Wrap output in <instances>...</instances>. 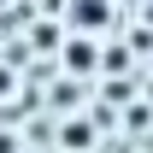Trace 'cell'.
Returning <instances> with one entry per match:
<instances>
[{
	"mask_svg": "<svg viewBox=\"0 0 153 153\" xmlns=\"http://www.w3.org/2000/svg\"><path fill=\"white\" fill-rule=\"evenodd\" d=\"M106 24H112L106 0H71V30H106Z\"/></svg>",
	"mask_w": 153,
	"mask_h": 153,
	"instance_id": "cell-1",
	"label": "cell"
},
{
	"mask_svg": "<svg viewBox=\"0 0 153 153\" xmlns=\"http://www.w3.org/2000/svg\"><path fill=\"white\" fill-rule=\"evenodd\" d=\"M94 65H100V53H94V41H88V30L65 41V71H82V76H88Z\"/></svg>",
	"mask_w": 153,
	"mask_h": 153,
	"instance_id": "cell-2",
	"label": "cell"
},
{
	"mask_svg": "<svg viewBox=\"0 0 153 153\" xmlns=\"http://www.w3.org/2000/svg\"><path fill=\"white\" fill-rule=\"evenodd\" d=\"M65 147H88V124H65Z\"/></svg>",
	"mask_w": 153,
	"mask_h": 153,
	"instance_id": "cell-3",
	"label": "cell"
},
{
	"mask_svg": "<svg viewBox=\"0 0 153 153\" xmlns=\"http://www.w3.org/2000/svg\"><path fill=\"white\" fill-rule=\"evenodd\" d=\"M6 88H12V71H6V65H0V94H6Z\"/></svg>",
	"mask_w": 153,
	"mask_h": 153,
	"instance_id": "cell-4",
	"label": "cell"
},
{
	"mask_svg": "<svg viewBox=\"0 0 153 153\" xmlns=\"http://www.w3.org/2000/svg\"><path fill=\"white\" fill-rule=\"evenodd\" d=\"M130 6H141V0H130Z\"/></svg>",
	"mask_w": 153,
	"mask_h": 153,
	"instance_id": "cell-5",
	"label": "cell"
}]
</instances>
